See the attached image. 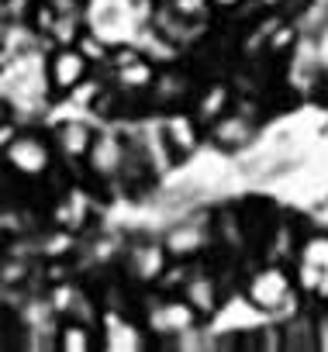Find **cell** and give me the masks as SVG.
<instances>
[{
    "mask_svg": "<svg viewBox=\"0 0 328 352\" xmlns=\"http://www.w3.org/2000/svg\"><path fill=\"white\" fill-rule=\"evenodd\" d=\"M52 100L42 45L0 59V107L8 111V118H39Z\"/></svg>",
    "mask_w": 328,
    "mask_h": 352,
    "instance_id": "1",
    "label": "cell"
},
{
    "mask_svg": "<svg viewBox=\"0 0 328 352\" xmlns=\"http://www.w3.org/2000/svg\"><path fill=\"white\" fill-rule=\"evenodd\" d=\"M242 297L252 311H259L266 318H287L290 311L300 307V290L294 283V270L276 259H266L245 273Z\"/></svg>",
    "mask_w": 328,
    "mask_h": 352,
    "instance_id": "2",
    "label": "cell"
},
{
    "mask_svg": "<svg viewBox=\"0 0 328 352\" xmlns=\"http://www.w3.org/2000/svg\"><path fill=\"white\" fill-rule=\"evenodd\" d=\"M138 318H142V324H145L152 345H162V349H166L177 335H184V331L204 324V321L197 318V311H194L180 294H173V290H159V287H152V290L142 294Z\"/></svg>",
    "mask_w": 328,
    "mask_h": 352,
    "instance_id": "3",
    "label": "cell"
},
{
    "mask_svg": "<svg viewBox=\"0 0 328 352\" xmlns=\"http://www.w3.org/2000/svg\"><path fill=\"white\" fill-rule=\"evenodd\" d=\"M0 166H4L14 180L21 184H42L56 176V148L52 138L39 128L14 131L4 145H0Z\"/></svg>",
    "mask_w": 328,
    "mask_h": 352,
    "instance_id": "4",
    "label": "cell"
},
{
    "mask_svg": "<svg viewBox=\"0 0 328 352\" xmlns=\"http://www.w3.org/2000/svg\"><path fill=\"white\" fill-rule=\"evenodd\" d=\"M170 266V252L162 245V235H131L118 252V270L128 287L152 290Z\"/></svg>",
    "mask_w": 328,
    "mask_h": 352,
    "instance_id": "5",
    "label": "cell"
},
{
    "mask_svg": "<svg viewBox=\"0 0 328 352\" xmlns=\"http://www.w3.org/2000/svg\"><path fill=\"white\" fill-rule=\"evenodd\" d=\"M124 159H128V135L121 128H97L94 145L83 159V169L97 187H111V184L121 187Z\"/></svg>",
    "mask_w": 328,
    "mask_h": 352,
    "instance_id": "6",
    "label": "cell"
},
{
    "mask_svg": "<svg viewBox=\"0 0 328 352\" xmlns=\"http://www.w3.org/2000/svg\"><path fill=\"white\" fill-rule=\"evenodd\" d=\"M204 135H208V142H211L218 152H228V155L245 152V148L259 138V114H256V107L249 111L245 100H232V107H228L225 114H218V118L204 128Z\"/></svg>",
    "mask_w": 328,
    "mask_h": 352,
    "instance_id": "7",
    "label": "cell"
},
{
    "mask_svg": "<svg viewBox=\"0 0 328 352\" xmlns=\"http://www.w3.org/2000/svg\"><path fill=\"white\" fill-rule=\"evenodd\" d=\"M162 245H166L170 259L194 263L208 249H215V214H180L166 232H162Z\"/></svg>",
    "mask_w": 328,
    "mask_h": 352,
    "instance_id": "8",
    "label": "cell"
},
{
    "mask_svg": "<svg viewBox=\"0 0 328 352\" xmlns=\"http://www.w3.org/2000/svg\"><path fill=\"white\" fill-rule=\"evenodd\" d=\"M97 331H100V352H142L152 345L138 311L131 307H104Z\"/></svg>",
    "mask_w": 328,
    "mask_h": 352,
    "instance_id": "9",
    "label": "cell"
},
{
    "mask_svg": "<svg viewBox=\"0 0 328 352\" xmlns=\"http://www.w3.org/2000/svg\"><path fill=\"white\" fill-rule=\"evenodd\" d=\"M155 121H159V135H162V142H166V148H170L177 166L190 162L201 152L204 124L197 121V114L190 107H177V111H166V114H155Z\"/></svg>",
    "mask_w": 328,
    "mask_h": 352,
    "instance_id": "10",
    "label": "cell"
},
{
    "mask_svg": "<svg viewBox=\"0 0 328 352\" xmlns=\"http://www.w3.org/2000/svg\"><path fill=\"white\" fill-rule=\"evenodd\" d=\"M45 76H49V87H52V97L63 100V97H73L76 87H83L90 76H94V66L90 59L80 52V45H52L45 52Z\"/></svg>",
    "mask_w": 328,
    "mask_h": 352,
    "instance_id": "11",
    "label": "cell"
},
{
    "mask_svg": "<svg viewBox=\"0 0 328 352\" xmlns=\"http://www.w3.org/2000/svg\"><path fill=\"white\" fill-rule=\"evenodd\" d=\"M194 311H197V318L208 324L211 318H218L221 314V304H225V290H221V276L215 273V270H208V266H201L197 259L190 263V273H187V280L180 283V290H177Z\"/></svg>",
    "mask_w": 328,
    "mask_h": 352,
    "instance_id": "12",
    "label": "cell"
},
{
    "mask_svg": "<svg viewBox=\"0 0 328 352\" xmlns=\"http://www.w3.org/2000/svg\"><path fill=\"white\" fill-rule=\"evenodd\" d=\"M194 80L180 69H159L152 87L142 94L145 97V107L152 114H166V111H177V107H187L194 100Z\"/></svg>",
    "mask_w": 328,
    "mask_h": 352,
    "instance_id": "13",
    "label": "cell"
},
{
    "mask_svg": "<svg viewBox=\"0 0 328 352\" xmlns=\"http://www.w3.org/2000/svg\"><path fill=\"white\" fill-rule=\"evenodd\" d=\"M94 135H97V128L87 118H66L49 131L56 159H63L66 166H83V159H87V152L94 145Z\"/></svg>",
    "mask_w": 328,
    "mask_h": 352,
    "instance_id": "14",
    "label": "cell"
},
{
    "mask_svg": "<svg viewBox=\"0 0 328 352\" xmlns=\"http://www.w3.org/2000/svg\"><path fill=\"white\" fill-rule=\"evenodd\" d=\"M56 349L59 352H100V331L80 318H59L56 324Z\"/></svg>",
    "mask_w": 328,
    "mask_h": 352,
    "instance_id": "15",
    "label": "cell"
},
{
    "mask_svg": "<svg viewBox=\"0 0 328 352\" xmlns=\"http://www.w3.org/2000/svg\"><path fill=\"white\" fill-rule=\"evenodd\" d=\"M280 338L287 352H311L314 349V314L297 307L287 318H280Z\"/></svg>",
    "mask_w": 328,
    "mask_h": 352,
    "instance_id": "16",
    "label": "cell"
},
{
    "mask_svg": "<svg viewBox=\"0 0 328 352\" xmlns=\"http://www.w3.org/2000/svg\"><path fill=\"white\" fill-rule=\"evenodd\" d=\"M232 87L228 83H208V87H197L194 90V100H190V111L197 114V121L208 128L218 114H225L232 107Z\"/></svg>",
    "mask_w": 328,
    "mask_h": 352,
    "instance_id": "17",
    "label": "cell"
},
{
    "mask_svg": "<svg viewBox=\"0 0 328 352\" xmlns=\"http://www.w3.org/2000/svg\"><path fill=\"white\" fill-rule=\"evenodd\" d=\"M297 263H307L314 270H328V228H318L297 242Z\"/></svg>",
    "mask_w": 328,
    "mask_h": 352,
    "instance_id": "18",
    "label": "cell"
},
{
    "mask_svg": "<svg viewBox=\"0 0 328 352\" xmlns=\"http://www.w3.org/2000/svg\"><path fill=\"white\" fill-rule=\"evenodd\" d=\"M155 4L166 8V11L177 14V18H184V21H194V25H204V21L215 14L211 0H155Z\"/></svg>",
    "mask_w": 328,
    "mask_h": 352,
    "instance_id": "19",
    "label": "cell"
},
{
    "mask_svg": "<svg viewBox=\"0 0 328 352\" xmlns=\"http://www.w3.org/2000/svg\"><path fill=\"white\" fill-rule=\"evenodd\" d=\"M314 349L328 352V304H314Z\"/></svg>",
    "mask_w": 328,
    "mask_h": 352,
    "instance_id": "20",
    "label": "cell"
},
{
    "mask_svg": "<svg viewBox=\"0 0 328 352\" xmlns=\"http://www.w3.org/2000/svg\"><path fill=\"white\" fill-rule=\"evenodd\" d=\"M311 42H314V59H318V69H321V76H325V83H328V18H325V25L311 35Z\"/></svg>",
    "mask_w": 328,
    "mask_h": 352,
    "instance_id": "21",
    "label": "cell"
},
{
    "mask_svg": "<svg viewBox=\"0 0 328 352\" xmlns=\"http://www.w3.org/2000/svg\"><path fill=\"white\" fill-rule=\"evenodd\" d=\"M256 4H259L263 11H276V14H283V18H294L297 11H304L307 0H256Z\"/></svg>",
    "mask_w": 328,
    "mask_h": 352,
    "instance_id": "22",
    "label": "cell"
},
{
    "mask_svg": "<svg viewBox=\"0 0 328 352\" xmlns=\"http://www.w3.org/2000/svg\"><path fill=\"white\" fill-rule=\"evenodd\" d=\"M245 4V0H211V8L218 11V14H232V11H239Z\"/></svg>",
    "mask_w": 328,
    "mask_h": 352,
    "instance_id": "23",
    "label": "cell"
},
{
    "mask_svg": "<svg viewBox=\"0 0 328 352\" xmlns=\"http://www.w3.org/2000/svg\"><path fill=\"white\" fill-rule=\"evenodd\" d=\"M4 28H8V18H0V45H4Z\"/></svg>",
    "mask_w": 328,
    "mask_h": 352,
    "instance_id": "24",
    "label": "cell"
}]
</instances>
